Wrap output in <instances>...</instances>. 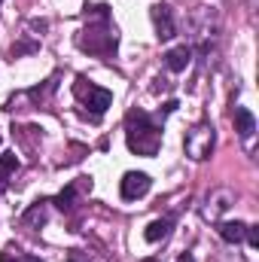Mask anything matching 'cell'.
<instances>
[{"mask_svg": "<svg viewBox=\"0 0 259 262\" xmlns=\"http://www.w3.org/2000/svg\"><path fill=\"white\" fill-rule=\"evenodd\" d=\"M125 140L128 149L137 156H156L162 146V125L153 122L143 110H131L125 119Z\"/></svg>", "mask_w": 259, "mask_h": 262, "instance_id": "cell-1", "label": "cell"}, {"mask_svg": "<svg viewBox=\"0 0 259 262\" xmlns=\"http://www.w3.org/2000/svg\"><path fill=\"white\" fill-rule=\"evenodd\" d=\"M73 198H76V183H70L67 189H61V192L55 195V207H61V210H70V207H73Z\"/></svg>", "mask_w": 259, "mask_h": 262, "instance_id": "cell-11", "label": "cell"}, {"mask_svg": "<svg viewBox=\"0 0 259 262\" xmlns=\"http://www.w3.org/2000/svg\"><path fill=\"white\" fill-rule=\"evenodd\" d=\"M244 238H247V244L256 250L259 247V226H247V232H244Z\"/></svg>", "mask_w": 259, "mask_h": 262, "instance_id": "cell-14", "label": "cell"}, {"mask_svg": "<svg viewBox=\"0 0 259 262\" xmlns=\"http://www.w3.org/2000/svg\"><path fill=\"white\" fill-rule=\"evenodd\" d=\"M149 186H153V180L143 174V171H128L125 177H122V198L125 201H137V198H143L149 192Z\"/></svg>", "mask_w": 259, "mask_h": 262, "instance_id": "cell-4", "label": "cell"}, {"mask_svg": "<svg viewBox=\"0 0 259 262\" xmlns=\"http://www.w3.org/2000/svg\"><path fill=\"white\" fill-rule=\"evenodd\" d=\"M171 220H153L149 226H146V232H143V238L149 241V244H156V241H165L168 235H171Z\"/></svg>", "mask_w": 259, "mask_h": 262, "instance_id": "cell-9", "label": "cell"}, {"mask_svg": "<svg viewBox=\"0 0 259 262\" xmlns=\"http://www.w3.org/2000/svg\"><path fill=\"white\" fill-rule=\"evenodd\" d=\"M189 61H192V52H189L186 46H177V49H171V52L165 55V67H168V70H174V73L186 70Z\"/></svg>", "mask_w": 259, "mask_h": 262, "instance_id": "cell-7", "label": "cell"}, {"mask_svg": "<svg viewBox=\"0 0 259 262\" xmlns=\"http://www.w3.org/2000/svg\"><path fill=\"white\" fill-rule=\"evenodd\" d=\"M217 232H220V238H223V241H229V244H241V241H244L247 226H244V223H238V220H226V223H220V226H217Z\"/></svg>", "mask_w": 259, "mask_h": 262, "instance_id": "cell-6", "label": "cell"}, {"mask_svg": "<svg viewBox=\"0 0 259 262\" xmlns=\"http://www.w3.org/2000/svg\"><path fill=\"white\" fill-rule=\"evenodd\" d=\"M235 131L241 137H250L256 131V119H253V113L247 107H235Z\"/></svg>", "mask_w": 259, "mask_h": 262, "instance_id": "cell-8", "label": "cell"}, {"mask_svg": "<svg viewBox=\"0 0 259 262\" xmlns=\"http://www.w3.org/2000/svg\"><path fill=\"white\" fill-rule=\"evenodd\" d=\"M143 262H156V259H143Z\"/></svg>", "mask_w": 259, "mask_h": 262, "instance_id": "cell-16", "label": "cell"}, {"mask_svg": "<svg viewBox=\"0 0 259 262\" xmlns=\"http://www.w3.org/2000/svg\"><path fill=\"white\" fill-rule=\"evenodd\" d=\"M15 168H18V159H15V152H3V156H0V177H9Z\"/></svg>", "mask_w": 259, "mask_h": 262, "instance_id": "cell-12", "label": "cell"}, {"mask_svg": "<svg viewBox=\"0 0 259 262\" xmlns=\"http://www.w3.org/2000/svg\"><path fill=\"white\" fill-rule=\"evenodd\" d=\"M0 262H40V259H37V256H28V253H18L15 247H6L3 256H0Z\"/></svg>", "mask_w": 259, "mask_h": 262, "instance_id": "cell-13", "label": "cell"}, {"mask_svg": "<svg viewBox=\"0 0 259 262\" xmlns=\"http://www.w3.org/2000/svg\"><path fill=\"white\" fill-rule=\"evenodd\" d=\"M183 146H186V156H189V159H198V162L207 159L210 149H213V125H207V122L195 125V128L186 134Z\"/></svg>", "mask_w": 259, "mask_h": 262, "instance_id": "cell-3", "label": "cell"}, {"mask_svg": "<svg viewBox=\"0 0 259 262\" xmlns=\"http://www.w3.org/2000/svg\"><path fill=\"white\" fill-rule=\"evenodd\" d=\"M149 15H153V25H156V34H159V40H171V37H174V18H171V6H165V3H156V6L149 9Z\"/></svg>", "mask_w": 259, "mask_h": 262, "instance_id": "cell-5", "label": "cell"}, {"mask_svg": "<svg viewBox=\"0 0 259 262\" xmlns=\"http://www.w3.org/2000/svg\"><path fill=\"white\" fill-rule=\"evenodd\" d=\"M73 95L85 104V107H92V119H98V116H104L107 113V107L113 104V95L107 92V89H101V85H92V82H85L82 76L73 82Z\"/></svg>", "mask_w": 259, "mask_h": 262, "instance_id": "cell-2", "label": "cell"}, {"mask_svg": "<svg viewBox=\"0 0 259 262\" xmlns=\"http://www.w3.org/2000/svg\"><path fill=\"white\" fill-rule=\"evenodd\" d=\"M177 262H192V256H189V253H183V256H180Z\"/></svg>", "mask_w": 259, "mask_h": 262, "instance_id": "cell-15", "label": "cell"}, {"mask_svg": "<svg viewBox=\"0 0 259 262\" xmlns=\"http://www.w3.org/2000/svg\"><path fill=\"white\" fill-rule=\"evenodd\" d=\"M43 223H46V204H43V201H37V204H31V207L25 210V226L40 229Z\"/></svg>", "mask_w": 259, "mask_h": 262, "instance_id": "cell-10", "label": "cell"}]
</instances>
